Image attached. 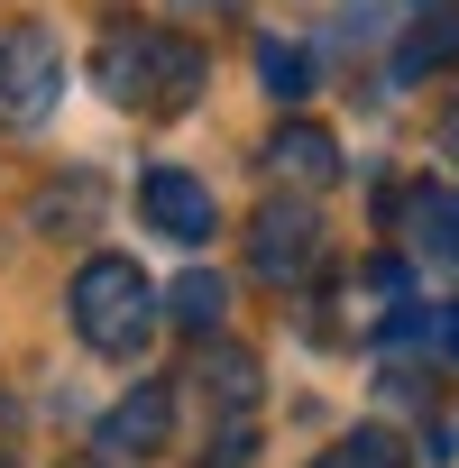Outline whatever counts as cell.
I'll list each match as a JSON object with an SVG mask.
<instances>
[{
    "label": "cell",
    "instance_id": "9a60e30c",
    "mask_svg": "<svg viewBox=\"0 0 459 468\" xmlns=\"http://www.w3.org/2000/svg\"><path fill=\"white\" fill-rule=\"evenodd\" d=\"M441 156H450V165H459V111H450V120H441Z\"/></svg>",
    "mask_w": 459,
    "mask_h": 468
},
{
    "label": "cell",
    "instance_id": "2e32d148",
    "mask_svg": "<svg viewBox=\"0 0 459 468\" xmlns=\"http://www.w3.org/2000/svg\"><path fill=\"white\" fill-rule=\"evenodd\" d=\"M441 340H450V349H459V303H450V313H441Z\"/></svg>",
    "mask_w": 459,
    "mask_h": 468
},
{
    "label": "cell",
    "instance_id": "5bb4252c",
    "mask_svg": "<svg viewBox=\"0 0 459 468\" xmlns=\"http://www.w3.org/2000/svg\"><path fill=\"white\" fill-rule=\"evenodd\" d=\"M432 450H441V459L459 450V413H450V422H432Z\"/></svg>",
    "mask_w": 459,
    "mask_h": 468
},
{
    "label": "cell",
    "instance_id": "ac0fdd59",
    "mask_svg": "<svg viewBox=\"0 0 459 468\" xmlns=\"http://www.w3.org/2000/svg\"><path fill=\"white\" fill-rule=\"evenodd\" d=\"M184 10H230V0H184Z\"/></svg>",
    "mask_w": 459,
    "mask_h": 468
},
{
    "label": "cell",
    "instance_id": "52a82bcc",
    "mask_svg": "<svg viewBox=\"0 0 459 468\" xmlns=\"http://www.w3.org/2000/svg\"><path fill=\"white\" fill-rule=\"evenodd\" d=\"M395 83H422V74H450L459 65V0H422V10L404 19V37H395Z\"/></svg>",
    "mask_w": 459,
    "mask_h": 468
},
{
    "label": "cell",
    "instance_id": "277c9868",
    "mask_svg": "<svg viewBox=\"0 0 459 468\" xmlns=\"http://www.w3.org/2000/svg\"><path fill=\"white\" fill-rule=\"evenodd\" d=\"M313 258H322V211H313L304 193L258 202V220H249V267H258L267 285H294V276H313Z\"/></svg>",
    "mask_w": 459,
    "mask_h": 468
},
{
    "label": "cell",
    "instance_id": "7a4b0ae2",
    "mask_svg": "<svg viewBox=\"0 0 459 468\" xmlns=\"http://www.w3.org/2000/svg\"><path fill=\"white\" fill-rule=\"evenodd\" d=\"M65 303H74V331H83L92 358H138L147 331H156V285L129 258H83V276H74Z\"/></svg>",
    "mask_w": 459,
    "mask_h": 468
},
{
    "label": "cell",
    "instance_id": "4fadbf2b",
    "mask_svg": "<svg viewBox=\"0 0 459 468\" xmlns=\"http://www.w3.org/2000/svg\"><path fill=\"white\" fill-rule=\"evenodd\" d=\"M404 459H413V450H404L395 431H377V422H368V431H349L340 450H322L313 468H404Z\"/></svg>",
    "mask_w": 459,
    "mask_h": 468
},
{
    "label": "cell",
    "instance_id": "e0dca14e",
    "mask_svg": "<svg viewBox=\"0 0 459 468\" xmlns=\"http://www.w3.org/2000/svg\"><path fill=\"white\" fill-rule=\"evenodd\" d=\"M74 468H120V459H101V450H92V459H74Z\"/></svg>",
    "mask_w": 459,
    "mask_h": 468
},
{
    "label": "cell",
    "instance_id": "3957f363",
    "mask_svg": "<svg viewBox=\"0 0 459 468\" xmlns=\"http://www.w3.org/2000/svg\"><path fill=\"white\" fill-rule=\"evenodd\" d=\"M65 101V56L47 28H0V129H47Z\"/></svg>",
    "mask_w": 459,
    "mask_h": 468
},
{
    "label": "cell",
    "instance_id": "8fae6325",
    "mask_svg": "<svg viewBox=\"0 0 459 468\" xmlns=\"http://www.w3.org/2000/svg\"><path fill=\"white\" fill-rule=\"evenodd\" d=\"M165 313H175V331H193V340H211V331H220V313H230V285H220V276H175V294H165Z\"/></svg>",
    "mask_w": 459,
    "mask_h": 468
},
{
    "label": "cell",
    "instance_id": "6da1fadb",
    "mask_svg": "<svg viewBox=\"0 0 459 468\" xmlns=\"http://www.w3.org/2000/svg\"><path fill=\"white\" fill-rule=\"evenodd\" d=\"M92 83H101V101H120V111H138V120H175V111H193V101H202L211 56H202L184 28L120 19V28L92 47Z\"/></svg>",
    "mask_w": 459,
    "mask_h": 468
},
{
    "label": "cell",
    "instance_id": "7c38bea8",
    "mask_svg": "<svg viewBox=\"0 0 459 468\" xmlns=\"http://www.w3.org/2000/svg\"><path fill=\"white\" fill-rule=\"evenodd\" d=\"M258 83H267V92L294 111V101L313 92V56H304L294 37H258Z\"/></svg>",
    "mask_w": 459,
    "mask_h": 468
},
{
    "label": "cell",
    "instance_id": "30bf717a",
    "mask_svg": "<svg viewBox=\"0 0 459 468\" xmlns=\"http://www.w3.org/2000/svg\"><path fill=\"white\" fill-rule=\"evenodd\" d=\"M202 395L220 404V422H249V404H258V358L249 349H202Z\"/></svg>",
    "mask_w": 459,
    "mask_h": 468
},
{
    "label": "cell",
    "instance_id": "5b68a950",
    "mask_svg": "<svg viewBox=\"0 0 459 468\" xmlns=\"http://www.w3.org/2000/svg\"><path fill=\"white\" fill-rule=\"evenodd\" d=\"M92 450H101V459H120V468H147V459H165V450H175V386H165V377L129 386V395L101 413Z\"/></svg>",
    "mask_w": 459,
    "mask_h": 468
},
{
    "label": "cell",
    "instance_id": "8992f818",
    "mask_svg": "<svg viewBox=\"0 0 459 468\" xmlns=\"http://www.w3.org/2000/svg\"><path fill=\"white\" fill-rule=\"evenodd\" d=\"M138 211H147V229H156V239H175V249H202L211 229H220L211 184H193V175H175V165H156V175L138 184Z\"/></svg>",
    "mask_w": 459,
    "mask_h": 468
},
{
    "label": "cell",
    "instance_id": "9c48e42d",
    "mask_svg": "<svg viewBox=\"0 0 459 468\" xmlns=\"http://www.w3.org/2000/svg\"><path fill=\"white\" fill-rule=\"evenodd\" d=\"M267 165H276L285 184H331V175H340V138L313 129V120H285V129L267 138Z\"/></svg>",
    "mask_w": 459,
    "mask_h": 468
},
{
    "label": "cell",
    "instance_id": "ba28073f",
    "mask_svg": "<svg viewBox=\"0 0 459 468\" xmlns=\"http://www.w3.org/2000/svg\"><path fill=\"white\" fill-rule=\"evenodd\" d=\"M404 229L432 267H459V184H413L404 193Z\"/></svg>",
    "mask_w": 459,
    "mask_h": 468
},
{
    "label": "cell",
    "instance_id": "d6986e66",
    "mask_svg": "<svg viewBox=\"0 0 459 468\" xmlns=\"http://www.w3.org/2000/svg\"><path fill=\"white\" fill-rule=\"evenodd\" d=\"M404 10H422V0H404Z\"/></svg>",
    "mask_w": 459,
    "mask_h": 468
}]
</instances>
